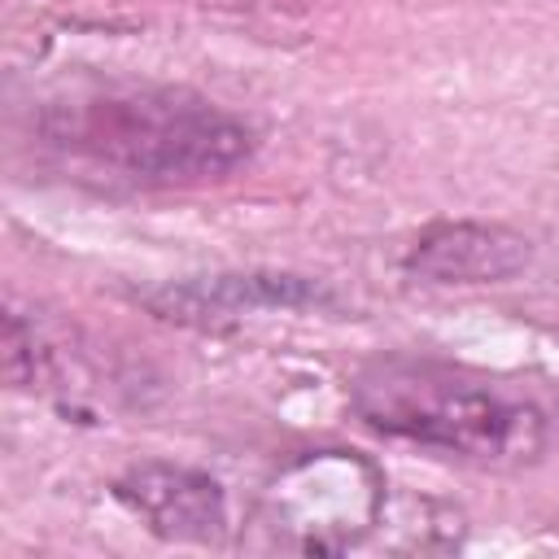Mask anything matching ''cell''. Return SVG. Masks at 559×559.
Masks as SVG:
<instances>
[{
    "instance_id": "cell-5",
    "label": "cell",
    "mask_w": 559,
    "mask_h": 559,
    "mask_svg": "<svg viewBox=\"0 0 559 559\" xmlns=\"http://www.w3.org/2000/svg\"><path fill=\"white\" fill-rule=\"evenodd\" d=\"M118 502L166 542L218 546L227 537V493L210 472L183 463H135L118 485Z\"/></svg>"
},
{
    "instance_id": "cell-6",
    "label": "cell",
    "mask_w": 559,
    "mask_h": 559,
    "mask_svg": "<svg viewBox=\"0 0 559 559\" xmlns=\"http://www.w3.org/2000/svg\"><path fill=\"white\" fill-rule=\"evenodd\" d=\"M533 258L528 236L502 223H432L411 249L406 271L428 284H502Z\"/></svg>"
},
{
    "instance_id": "cell-1",
    "label": "cell",
    "mask_w": 559,
    "mask_h": 559,
    "mask_svg": "<svg viewBox=\"0 0 559 559\" xmlns=\"http://www.w3.org/2000/svg\"><path fill=\"white\" fill-rule=\"evenodd\" d=\"M39 131L57 153L140 188L227 179L253 157L245 118L170 83H114L61 96L44 109Z\"/></svg>"
},
{
    "instance_id": "cell-3",
    "label": "cell",
    "mask_w": 559,
    "mask_h": 559,
    "mask_svg": "<svg viewBox=\"0 0 559 559\" xmlns=\"http://www.w3.org/2000/svg\"><path fill=\"white\" fill-rule=\"evenodd\" d=\"M384 472L358 450L293 454L253 507L258 546L297 555H341L384 524Z\"/></svg>"
},
{
    "instance_id": "cell-4",
    "label": "cell",
    "mask_w": 559,
    "mask_h": 559,
    "mask_svg": "<svg viewBox=\"0 0 559 559\" xmlns=\"http://www.w3.org/2000/svg\"><path fill=\"white\" fill-rule=\"evenodd\" d=\"M140 301L157 319L188 328H218L258 310H323L336 306V293L310 275H288V271H223V275L170 280L162 288H148Z\"/></svg>"
},
{
    "instance_id": "cell-2",
    "label": "cell",
    "mask_w": 559,
    "mask_h": 559,
    "mask_svg": "<svg viewBox=\"0 0 559 559\" xmlns=\"http://www.w3.org/2000/svg\"><path fill=\"white\" fill-rule=\"evenodd\" d=\"M349 406L371 432L463 463L520 467L546 450V419L528 397L441 358L380 354L362 362Z\"/></svg>"
}]
</instances>
